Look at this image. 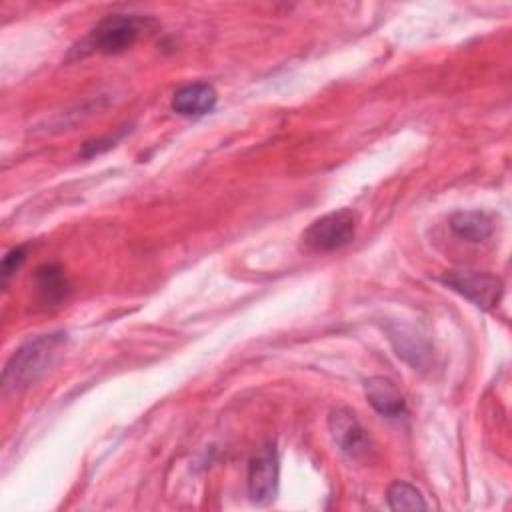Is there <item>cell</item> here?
Wrapping results in <instances>:
<instances>
[{"label": "cell", "mask_w": 512, "mask_h": 512, "mask_svg": "<svg viewBox=\"0 0 512 512\" xmlns=\"http://www.w3.org/2000/svg\"><path fill=\"white\" fill-rule=\"evenodd\" d=\"M66 342V334H42L34 340L22 344L6 362L2 370V386L12 392H20L32 386L36 380L44 376L60 348Z\"/></svg>", "instance_id": "cell-1"}, {"label": "cell", "mask_w": 512, "mask_h": 512, "mask_svg": "<svg viewBox=\"0 0 512 512\" xmlns=\"http://www.w3.org/2000/svg\"><path fill=\"white\" fill-rule=\"evenodd\" d=\"M150 20L138 14H110L88 34L86 46L100 54H120L132 48L146 32Z\"/></svg>", "instance_id": "cell-2"}, {"label": "cell", "mask_w": 512, "mask_h": 512, "mask_svg": "<svg viewBox=\"0 0 512 512\" xmlns=\"http://www.w3.org/2000/svg\"><path fill=\"white\" fill-rule=\"evenodd\" d=\"M356 234V216L348 208L328 212L316 218L306 232L302 242L310 252H334L352 242Z\"/></svg>", "instance_id": "cell-3"}, {"label": "cell", "mask_w": 512, "mask_h": 512, "mask_svg": "<svg viewBox=\"0 0 512 512\" xmlns=\"http://www.w3.org/2000/svg\"><path fill=\"white\" fill-rule=\"evenodd\" d=\"M442 282L482 310L498 306L504 292L498 276L478 270H450L442 276Z\"/></svg>", "instance_id": "cell-4"}, {"label": "cell", "mask_w": 512, "mask_h": 512, "mask_svg": "<svg viewBox=\"0 0 512 512\" xmlns=\"http://www.w3.org/2000/svg\"><path fill=\"white\" fill-rule=\"evenodd\" d=\"M328 426L338 448L350 458H362L370 450V436L358 418L350 410H334L328 418Z\"/></svg>", "instance_id": "cell-5"}, {"label": "cell", "mask_w": 512, "mask_h": 512, "mask_svg": "<svg viewBox=\"0 0 512 512\" xmlns=\"http://www.w3.org/2000/svg\"><path fill=\"white\" fill-rule=\"evenodd\" d=\"M278 488V458L274 446L260 452L248 468V494L256 504L274 500Z\"/></svg>", "instance_id": "cell-6"}, {"label": "cell", "mask_w": 512, "mask_h": 512, "mask_svg": "<svg viewBox=\"0 0 512 512\" xmlns=\"http://www.w3.org/2000/svg\"><path fill=\"white\" fill-rule=\"evenodd\" d=\"M364 394L370 406L384 418L396 420L404 416L406 402L398 386L386 376H372L364 384Z\"/></svg>", "instance_id": "cell-7"}, {"label": "cell", "mask_w": 512, "mask_h": 512, "mask_svg": "<svg viewBox=\"0 0 512 512\" xmlns=\"http://www.w3.org/2000/svg\"><path fill=\"white\" fill-rule=\"evenodd\" d=\"M218 94L208 82H194L178 88L172 96V108L182 116H204L214 110Z\"/></svg>", "instance_id": "cell-8"}, {"label": "cell", "mask_w": 512, "mask_h": 512, "mask_svg": "<svg viewBox=\"0 0 512 512\" xmlns=\"http://www.w3.org/2000/svg\"><path fill=\"white\" fill-rule=\"evenodd\" d=\"M450 228L456 236H460L464 240L480 242L492 234L494 222L486 212L470 210V212H456L450 218Z\"/></svg>", "instance_id": "cell-9"}, {"label": "cell", "mask_w": 512, "mask_h": 512, "mask_svg": "<svg viewBox=\"0 0 512 512\" xmlns=\"http://www.w3.org/2000/svg\"><path fill=\"white\" fill-rule=\"evenodd\" d=\"M36 290L44 304H58L70 290L64 270L58 264H44L36 270Z\"/></svg>", "instance_id": "cell-10"}, {"label": "cell", "mask_w": 512, "mask_h": 512, "mask_svg": "<svg viewBox=\"0 0 512 512\" xmlns=\"http://www.w3.org/2000/svg\"><path fill=\"white\" fill-rule=\"evenodd\" d=\"M390 510H426L422 494L408 482H394L386 494Z\"/></svg>", "instance_id": "cell-11"}, {"label": "cell", "mask_w": 512, "mask_h": 512, "mask_svg": "<svg viewBox=\"0 0 512 512\" xmlns=\"http://www.w3.org/2000/svg\"><path fill=\"white\" fill-rule=\"evenodd\" d=\"M24 260H26V246H16L4 256V260H2V284L4 286L8 284L10 276L24 264Z\"/></svg>", "instance_id": "cell-12"}]
</instances>
